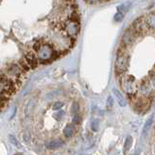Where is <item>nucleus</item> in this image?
I'll return each mask as SVG.
<instances>
[{
	"label": "nucleus",
	"instance_id": "f03ea898",
	"mask_svg": "<svg viewBox=\"0 0 155 155\" xmlns=\"http://www.w3.org/2000/svg\"><path fill=\"white\" fill-rule=\"evenodd\" d=\"M63 143H63V140H60V139L52 140H51L50 143H47V147L50 148V149H57V148L61 147L63 145Z\"/></svg>",
	"mask_w": 155,
	"mask_h": 155
},
{
	"label": "nucleus",
	"instance_id": "423d86ee",
	"mask_svg": "<svg viewBox=\"0 0 155 155\" xmlns=\"http://www.w3.org/2000/svg\"><path fill=\"white\" fill-rule=\"evenodd\" d=\"M132 144H133V138L131 137V136H128V137L126 138L125 143H124V150L125 151L129 150L131 148V147H132Z\"/></svg>",
	"mask_w": 155,
	"mask_h": 155
},
{
	"label": "nucleus",
	"instance_id": "39448f33",
	"mask_svg": "<svg viewBox=\"0 0 155 155\" xmlns=\"http://www.w3.org/2000/svg\"><path fill=\"white\" fill-rule=\"evenodd\" d=\"M114 93L116 96V99H117V103L119 104V106L120 107H124L126 105V102H125V98L123 97V95L121 94L118 90H114Z\"/></svg>",
	"mask_w": 155,
	"mask_h": 155
},
{
	"label": "nucleus",
	"instance_id": "1a4fd4ad",
	"mask_svg": "<svg viewBox=\"0 0 155 155\" xmlns=\"http://www.w3.org/2000/svg\"><path fill=\"white\" fill-rule=\"evenodd\" d=\"M99 127H100V122H99V120H98V119H94L93 121H92V123H91V129L96 132V131H98V130H99Z\"/></svg>",
	"mask_w": 155,
	"mask_h": 155
},
{
	"label": "nucleus",
	"instance_id": "20e7f679",
	"mask_svg": "<svg viewBox=\"0 0 155 155\" xmlns=\"http://www.w3.org/2000/svg\"><path fill=\"white\" fill-rule=\"evenodd\" d=\"M84 1L89 5H95V6H98V5H103L107 4L109 2H113L114 0H84Z\"/></svg>",
	"mask_w": 155,
	"mask_h": 155
},
{
	"label": "nucleus",
	"instance_id": "9b49d317",
	"mask_svg": "<svg viewBox=\"0 0 155 155\" xmlns=\"http://www.w3.org/2000/svg\"><path fill=\"white\" fill-rule=\"evenodd\" d=\"M64 116H65V113L64 111H58L57 114H54V118L58 121H60L62 120L63 118H64Z\"/></svg>",
	"mask_w": 155,
	"mask_h": 155
},
{
	"label": "nucleus",
	"instance_id": "9d476101",
	"mask_svg": "<svg viewBox=\"0 0 155 155\" xmlns=\"http://www.w3.org/2000/svg\"><path fill=\"white\" fill-rule=\"evenodd\" d=\"M79 110H80V109H79V105H78L77 103H74V104H73L72 108H71V113H72V114H73V115L78 114H79Z\"/></svg>",
	"mask_w": 155,
	"mask_h": 155
},
{
	"label": "nucleus",
	"instance_id": "0eeeda50",
	"mask_svg": "<svg viewBox=\"0 0 155 155\" xmlns=\"http://www.w3.org/2000/svg\"><path fill=\"white\" fill-rule=\"evenodd\" d=\"M152 124V118H150L148 119L147 122H145L144 126H143V137H145V136L147 135L148 133V131H149V128H150V126H151Z\"/></svg>",
	"mask_w": 155,
	"mask_h": 155
},
{
	"label": "nucleus",
	"instance_id": "f257e3e1",
	"mask_svg": "<svg viewBox=\"0 0 155 155\" xmlns=\"http://www.w3.org/2000/svg\"><path fill=\"white\" fill-rule=\"evenodd\" d=\"M80 31L77 0H0V84L7 98L27 73L71 51Z\"/></svg>",
	"mask_w": 155,
	"mask_h": 155
},
{
	"label": "nucleus",
	"instance_id": "4468645a",
	"mask_svg": "<svg viewBox=\"0 0 155 155\" xmlns=\"http://www.w3.org/2000/svg\"><path fill=\"white\" fill-rule=\"evenodd\" d=\"M134 155H137V154H134Z\"/></svg>",
	"mask_w": 155,
	"mask_h": 155
},
{
	"label": "nucleus",
	"instance_id": "7ed1b4c3",
	"mask_svg": "<svg viewBox=\"0 0 155 155\" xmlns=\"http://www.w3.org/2000/svg\"><path fill=\"white\" fill-rule=\"evenodd\" d=\"M75 131H76V127L74 124H68L64 128V130H63V135L66 138H71L75 134Z\"/></svg>",
	"mask_w": 155,
	"mask_h": 155
},
{
	"label": "nucleus",
	"instance_id": "ddd939ff",
	"mask_svg": "<svg viewBox=\"0 0 155 155\" xmlns=\"http://www.w3.org/2000/svg\"><path fill=\"white\" fill-rule=\"evenodd\" d=\"M108 108H109V109H111V108H113V99H111L110 97L109 100H108Z\"/></svg>",
	"mask_w": 155,
	"mask_h": 155
},
{
	"label": "nucleus",
	"instance_id": "f8f14e48",
	"mask_svg": "<svg viewBox=\"0 0 155 155\" xmlns=\"http://www.w3.org/2000/svg\"><path fill=\"white\" fill-rule=\"evenodd\" d=\"M63 107V103H61V102H55L54 104H53V106H52V109L53 110H59V109H61Z\"/></svg>",
	"mask_w": 155,
	"mask_h": 155
},
{
	"label": "nucleus",
	"instance_id": "6e6552de",
	"mask_svg": "<svg viewBox=\"0 0 155 155\" xmlns=\"http://www.w3.org/2000/svg\"><path fill=\"white\" fill-rule=\"evenodd\" d=\"M9 140H10V142L12 143V144H14L16 147H18V148H21V143H19L18 140V139L16 137H14L13 135H9Z\"/></svg>",
	"mask_w": 155,
	"mask_h": 155
}]
</instances>
